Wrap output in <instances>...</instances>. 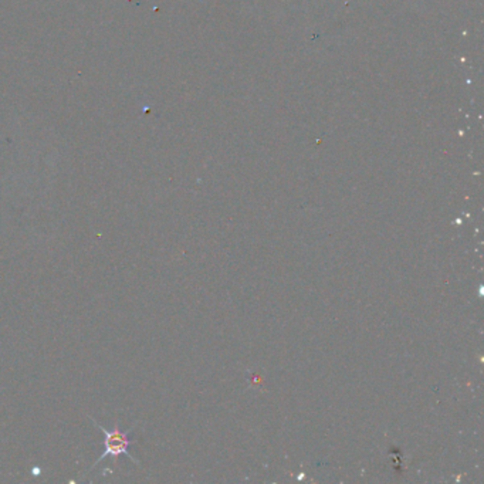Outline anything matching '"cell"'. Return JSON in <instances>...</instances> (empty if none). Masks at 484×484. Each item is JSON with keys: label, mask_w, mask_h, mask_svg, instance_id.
Instances as JSON below:
<instances>
[{"label": "cell", "mask_w": 484, "mask_h": 484, "mask_svg": "<svg viewBox=\"0 0 484 484\" xmlns=\"http://www.w3.org/2000/svg\"><path fill=\"white\" fill-rule=\"evenodd\" d=\"M92 422L97 425V428H98V429L102 432V435H104V450H102V454L98 457V460L95 461V464H94L92 467H95L98 463H101L104 457H108V456H111V457H118V456H121V454H126V456H128L134 463H138V461L130 454V452H128L130 446L135 443L133 439L128 437V435L133 432V428H131L128 432H123V430H121V429L118 428V425H115V429L108 430V429H105L104 426L98 425L95 421H92Z\"/></svg>", "instance_id": "1"}]
</instances>
